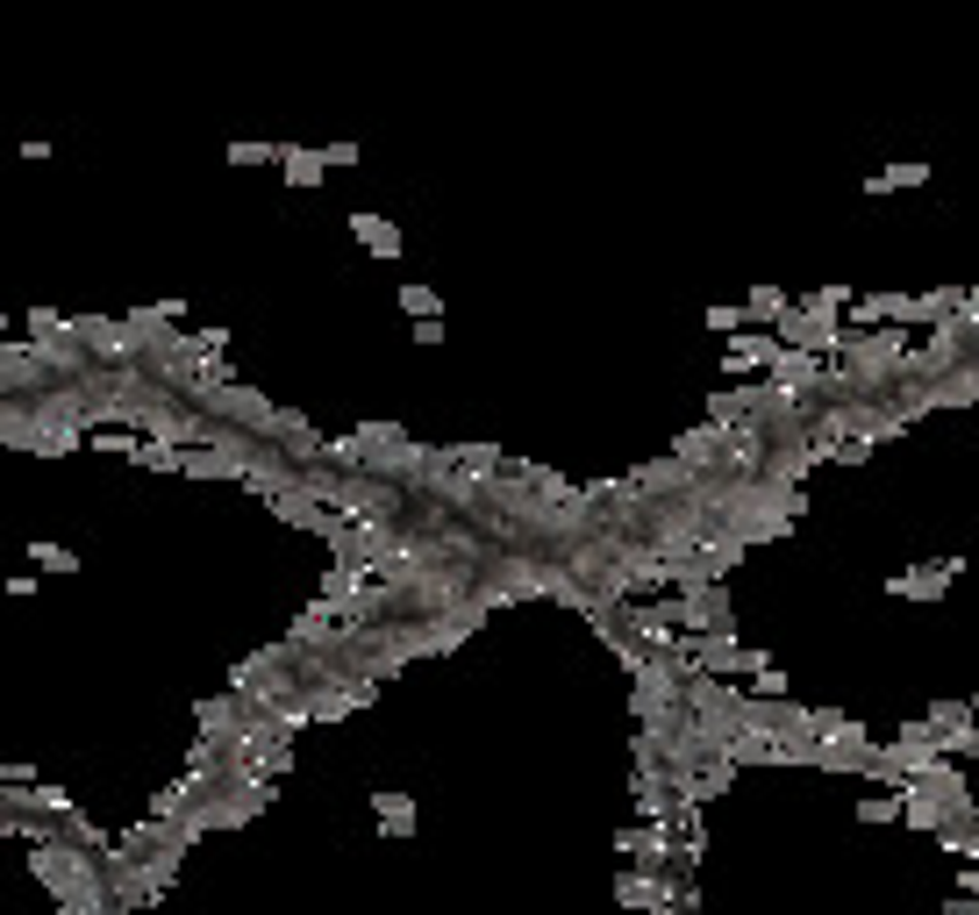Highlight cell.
Here are the masks:
<instances>
[{
    "label": "cell",
    "instance_id": "obj_1",
    "mask_svg": "<svg viewBox=\"0 0 979 915\" xmlns=\"http://www.w3.org/2000/svg\"><path fill=\"white\" fill-rule=\"evenodd\" d=\"M72 329H79V344H87L101 365H143L137 329H129V322H115V315H72Z\"/></svg>",
    "mask_w": 979,
    "mask_h": 915
},
{
    "label": "cell",
    "instance_id": "obj_2",
    "mask_svg": "<svg viewBox=\"0 0 979 915\" xmlns=\"http://www.w3.org/2000/svg\"><path fill=\"white\" fill-rule=\"evenodd\" d=\"M243 715H251V709H243L237 694H207V701H201V737L215 744V751H229V737L243 729Z\"/></svg>",
    "mask_w": 979,
    "mask_h": 915
},
{
    "label": "cell",
    "instance_id": "obj_3",
    "mask_svg": "<svg viewBox=\"0 0 979 915\" xmlns=\"http://www.w3.org/2000/svg\"><path fill=\"white\" fill-rule=\"evenodd\" d=\"M951 580H958L951 565H923V572H901V580H887V594H893V601H944Z\"/></svg>",
    "mask_w": 979,
    "mask_h": 915
},
{
    "label": "cell",
    "instance_id": "obj_4",
    "mask_svg": "<svg viewBox=\"0 0 979 915\" xmlns=\"http://www.w3.org/2000/svg\"><path fill=\"white\" fill-rule=\"evenodd\" d=\"M615 901H622V908H679V901H672V887L665 880H658V873H622V880H615Z\"/></svg>",
    "mask_w": 979,
    "mask_h": 915
},
{
    "label": "cell",
    "instance_id": "obj_5",
    "mask_svg": "<svg viewBox=\"0 0 979 915\" xmlns=\"http://www.w3.org/2000/svg\"><path fill=\"white\" fill-rule=\"evenodd\" d=\"M351 237L372 251V258H400V229L386 215H351Z\"/></svg>",
    "mask_w": 979,
    "mask_h": 915
},
{
    "label": "cell",
    "instance_id": "obj_6",
    "mask_svg": "<svg viewBox=\"0 0 979 915\" xmlns=\"http://www.w3.org/2000/svg\"><path fill=\"white\" fill-rule=\"evenodd\" d=\"M179 472L187 480H243V466L229 450H179Z\"/></svg>",
    "mask_w": 979,
    "mask_h": 915
},
{
    "label": "cell",
    "instance_id": "obj_7",
    "mask_svg": "<svg viewBox=\"0 0 979 915\" xmlns=\"http://www.w3.org/2000/svg\"><path fill=\"white\" fill-rule=\"evenodd\" d=\"M923 179H929V165L901 157V165H887V173H865V193H908V187H923Z\"/></svg>",
    "mask_w": 979,
    "mask_h": 915
},
{
    "label": "cell",
    "instance_id": "obj_8",
    "mask_svg": "<svg viewBox=\"0 0 979 915\" xmlns=\"http://www.w3.org/2000/svg\"><path fill=\"white\" fill-rule=\"evenodd\" d=\"M279 165H287L293 187H322V151H301V143H279Z\"/></svg>",
    "mask_w": 979,
    "mask_h": 915
},
{
    "label": "cell",
    "instance_id": "obj_9",
    "mask_svg": "<svg viewBox=\"0 0 979 915\" xmlns=\"http://www.w3.org/2000/svg\"><path fill=\"white\" fill-rule=\"evenodd\" d=\"M787 308H793V301L787 294H779V287H751V301H743V322H787Z\"/></svg>",
    "mask_w": 979,
    "mask_h": 915
},
{
    "label": "cell",
    "instance_id": "obj_10",
    "mask_svg": "<svg viewBox=\"0 0 979 915\" xmlns=\"http://www.w3.org/2000/svg\"><path fill=\"white\" fill-rule=\"evenodd\" d=\"M372 809H379V829H386V837L415 829V801L408 795H372Z\"/></svg>",
    "mask_w": 979,
    "mask_h": 915
},
{
    "label": "cell",
    "instance_id": "obj_11",
    "mask_svg": "<svg viewBox=\"0 0 979 915\" xmlns=\"http://www.w3.org/2000/svg\"><path fill=\"white\" fill-rule=\"evenodd\" d=\"M923 723L944 737V729H958V723H972V701H929L923 709Z\"/></svg>",
    "mask_w": 979,
    "mask_h": 915
},
{
    "label": "cell",
    "instance_id": "obj_12",
    "mask_svg": "<svg viewBox=\"0 0 979 915\" xmlns=\"http://www.w3.org/2000/svg\"><path fill=\"white\" fill-rule=\"evenodd\" d=\"M400 308L422 315V322H436V308H444V301H436V287H400Z\"/></svg>",
    "mask_w": 979,
    "mask_h": 915
},
{
    "label": "cell",
    "instance_id": "obj_13",
    "mask_svg": "<svg viewBox=\"0 0 979 915\" xmlns=\"http://www.w3.org/2000/svg\"><path fill=\"white\" fill-rule=\"evenodd\" d=\"M229 165H279V143H229Z\"/></svg>",
    "mask_w": 979,
    "mask_h": 915
},
{
    "label": "cell",
    "instance_id": "obj_14",
    "mask_svg": "<svg viewBox=\"0 0 979 915\" xmlns=\"http://www.w3.org/2000/svg\"><path fill=\"white\" fill-rule=\"evenodd\" d=\"M751 701H787V673H779V665H765V673H758V687H751Z\"/></svg>",
    "mask_w": 979,
    "mask_h": 915
},
{
    "label": "cell",
    "instance_id": "obj_15",
    "mask_svg": "<svg viewBox=\"0 0 979 915\" xmlns=\"http://www.w3.org/2000/svg\"><path fill=\"white\" fill-rule=\"evenodd\" d=\"M865 823H901V795H873L865 801Z\"/></svg>",
    "mask_w": 979,
    "mask_h": 915
},
{
    "label": "cell",
    "instance_id": "obj_16",
    "mask_svg": "<svg viewBox=\"0 0 979 915\" xmlns=\"http://www.w3.org/2000/svg\"><path fill=\"white\" fill-rule=\"evenodd\" d=\"M36 565H51V572H72V565H79V558H72V551H58V544H36Z\"/></svg>",
    "mask_w": 979,
    "mask_h": 915
},
{
    "label": "cell",
    "instance_id": "obj_17",
    "mask_svg": "<svg viewBox=\"0 0 979 915\" xmlns=\"http://www.w3.org/2000/svg\"><path fill=\"white\" fill-rule=\"evenodd\" d=\"M708 329H722V336H729V329H743V308H737V301H722V308L708 315Z\"/></svg>",
    "mask_w": 979,
    "mask_h": 915
},
{
    "label": "cell",
    "instance_id": "obj_18",
    "mask_svg": "<svg viewBox=\"0 0 979 915\" xmlns=\"http://www.w3.org/2000/svg\"><path fill=\"white\" fill-rule=\"evenodd\" d=\"M972 723H979V694H972Z\"/></svg>",
    "mask_w": 979,
    "mask_h": 915
}]
</instances>
